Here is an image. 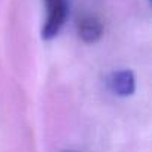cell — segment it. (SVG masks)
Segmentation results:
<instances>
[{
	"mask_svg": "<svg viewBox=\"0 0 152 152\" xmlns=\"http://www.w3.org/2000/svg\"><path fill=\"white\" fill-rule=\"evenodd\" d=\"M46 6V17L42 26V39L52 40L63 30L69 17L67 0H43Z\"/></svg>",
	"mask_w": 152,
	"mask_h": 152,
	"instance_id": "cell-1",
	"label": "cell"
},
{
	"mask_svg": "<svg viewBox=\"0 0 152 152\" xmlns=\"http://www.w3.org/2000/svg\"><path fill=\"white\" fill-rule=\"evenodd\" d=\"M109 90L118 97H128L136 91V78L131 70H118L107 78Z\"/></svg>",
	"mask_w": 152,
	"mask_h": 152,
	"instance_id": "cell-2",
	"label": "cell"
},
{
	"mask_svg": "<svg viewBox=\"0 0 152 152\" xmlns=\"http://www.w3.org/2000/svg\"><path fill=\"white\" fill-rule=\"evenodd\" d=\"M103 24L94 15H85L78 23V34L85 43H97L103 36Z\"/></svg>",
	"mask_w": 152,
	"mask_h": 152,
	"instance_id": "cell-3",
	"label": "cell"
}]
</instances>
